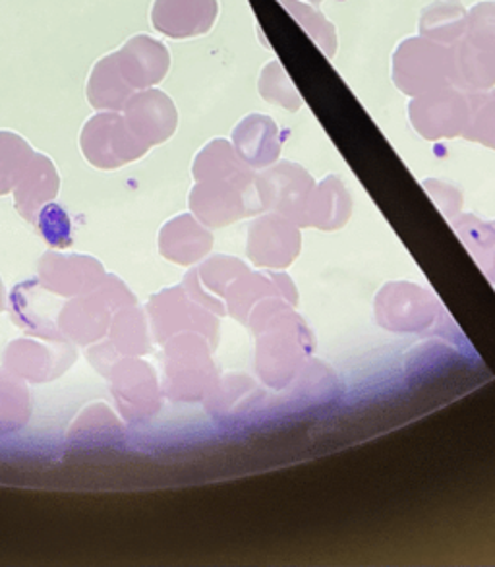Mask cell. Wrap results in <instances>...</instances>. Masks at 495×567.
I'll return each mask as SVG.
<instances>
[{
  "label": "cell",
  "instance_id": "obj_12",
  "mask_svg": "<svg viewBox=\"0 0 495 567\" xmlns=\"http://www.w3.org/2000/svg\"><path fill=\"white\" fill-rule=\"evenodd\" d=\"M33 150L12 132H0V194L12 190L30 165Z\"/></svg>",
  "mask_w": 495,
  "mask_h": 567
},
{
  "label": "cell",
  "instance_id": "obj_18",
  "mask_svg": "<svg viewBox=\"0 0 495 567\" xmlns=\"http://www.w3.org/2000/svg\"><path fill=\"white\" fill-rule=\"evenodd\" d=\"M223 150H225V142H219V162H221L223 157ZM230 167H235V162H233V155H230V150L227 152V155H225V173H230ZM209 171H223L217 167H209V165H204V163L196 162V169H194V173L196 175H199V173H209Z\"/></svg>",
  "mask_w": 495,
  "mask_h": 567
},
{
  "label": "cell",
  "instance_id": "obj_16",
  "mask_svg": "<svg viewBox=\"0 0 495 567\" xmlns=\"http://www.w3.org/2000/svg\"><path fill=\"white\" fill-rule=\"evenodd\" d=\"M466 39L495 51V2H482L466 14Z\"/></svg>",
  "mask_w": 495,
  "mask_h": 567
},
{
  "label": "cell",
  "instance_id": "obj_2",
  "mask_svg": "<svg viewBox=\"0 0 495 567\" xmlns=\"http://www.w3.org/2000/svg\"><path fill=\"white\" fill-rule=\"evenodd\" d=\"M80 142L87 162L100 169H118L121 165L136 162L149 150L132 132L126 118L116 113L92 116L85 123Z\"/></svg>",
  "mask_w": 495,
  "mask_h": 567
},
{
  "label": "cell",
  "instance_id": "obj_14",
  "mask_svg": "<svg viewBox=\"0 0 495 567\" xmlns=\"http://www.w3.org/2000/svg\"><path fill=\"white\" fill-rule=\"evenodd\" d=\"M281 2L285 7L289 8L290 14L295 16L298 22L302 23L306 33L321 47V51L328 54V56H333L337 45L333 25L326 22L323 16L313 12L312 8L306 7V4H300V2H295V0H281Z\"/></svg>",
  "mask_w": 495,
  "mask_h": 567
},
{
  "label": "cell",
  "instance_id": "obj_7",
  "mask_svg": "<svg viewBox=\"0 0 495 567\" xmlns=\"http://www.w3.org/2000/svg\"><path fill=\"white\" fill-rule=\"evenodd\" d=\"M451 54L453 85L468 92H482L495 84V51L474 45L468 39H458L451 47Z\"/></svg>",
  "mask_w": 495,
  "mask_h": 567
},
{
  "label": "cell",
  "instance_id": "obj_13",
  "mask_svg": "<svg viewBox=\"0 0 495 567\" xmlns=\"http://www.w3.org/2000/svg\"><path fill=\"white\" fill-rule=\"evenodd\" d=\"M259 92L267 101H274L279 107L290 109V111H297L300 107L297 90L290 84L289 76L279 62L267 64L266 70L261 72Z\"/></svg>",
  "mask_w": 495,
  "mask_h": 567
},
{
  "label": "cell",
  "instance_id": "obj_8",
  "mask_svg": "<svg viewBox=\"0 0 495 567\" xmlns=\"http://www.w3.org/2000/svg\"><path fill=\"white\" fill-rule=\"evenodd\" d=\"M59 192V175L51 159L33 154L16 188V207L25 219H33L39 207L45 206Z\"/></svg>",
  "mask_w": 495,
  "mask_h": 567
},
{
  "label": "cell",
  "instance_id": "obj_4",
  "mask_svg": "<svg viewBox=\"0 0 495 567\" xmlns=\"http://www.w3.org/2000/svg\"><path fill=\"white\" fill-rule=\"evenodd\" d=\"M116 64L132 92L149 90L167 76L171 54L167 47L149 35H134L115 51Z\"/></svg>",
  "mask_w": 495,
  "mask_h": 567
},
{
  "label": "cell",
  "instance_id": "obj_6",
  "mask_svg": "<svg viewBox=\"0 0 495 567\" xmlns=\"http://www.w3.org/2000/svg\"><path fill=\"white\" fill-rule=\"evenodd\" d=\"M217 12V0H155L152 23L171 39L198 38L214 28Z\"/></svg>",
  "mask_w": 495,
  "mask_h": 567
},
{
  "label": "cell",
  "instance_id": "obj_3",
  "mask_svg": "<svg viewBox=\"0 0 495 567\" xmlns=\"http://www.w3.org/2000/svg\"><path fill=\"white\" fill-rule=\"evenodd\" d=\"M409 113L412 123L426 138H451L468 123V100L455 87L419 95L412 101Z\"/></svg>",
  "mask_w": 495,
  "mask_h": 567
},
{
  "label": "cell",
  "instance_id": "obj_15",
  "mask_svg": "<svg viewBox=\"0 0 495 567\" xmlns=\"http://www.w3.org/2000/svg\"><path fill=\"white\" fill-rule=\"evenodd\" d=\"M468 138L481 140L484 144L495 147V90L489 93H476L468 100Z\"/></svg>",
  "mask_w": 495,
  "mask_h": 567
},
{
  "label": "cell",
  "instance_id": "obj_5",
  "mask_svg": "<svg viewBox=\"0 0 495 567\" xmlns=\"http://www.w3.org/2000/svg\"><path fill=\"white\" fill-rule=\"evenodd\" d=\"M124 118L137 138L152 147L173 136L176 128L175 103L159 90H142L124 105Z\"/></svg>",
  "mask_w": 495,
  "mask_h": 567
},
{
  "label": "cell",
  "instance_id": "obj_11",
  "mask_svg": "<svg viewBox=\"0 0 495 567\" xmlns=\"http://www.w3.org/2000/svg\"><path fill=\"white\" fill-rule=\"evenodd\" d=\"M466 12L458 2H435L427 7L420 18L422 38L432 39L435 43L453 45L465 35Z\"/></svg>",
  "mask_w": 495,
  "mask_h": 567
},
{
  "label": "cell",
  "instance_id": "obj_9",
  "mask_svg": "<svg viewBox=\"0 0 495 567\" xmlns=\"http://www.w3.org/2000/svg\"><path fill=\"white\" fill-rule=\"evenodd\" d=\"M134 93L136 92H132L130 85L124 82L115 53L103 56L93 66L87 80V101L92 103V107L121 111Z\"/></svg>",
  "mask_w": 495,
  "mask_h": 567
},
{
  "label": "cell",
  "instance_id": "obj_1",
  "mask_svg": "<svg viewBox=\"0 0 495 567\" xmlns=\"http://www.w3.org/2000/svg\"><path fill=\"white\" fill-rule=\"evenodd\" d=\"M393 80L409 95H424L453 87L451 47L432 39H406L393 56Z\"/></svg>",
  "mask_w": 495,
  "mask_h": 567
},
{
  "label": "cell",
  "instance_id": "obj_19",
  "mask_svg": "<svg viewBox=\"0 0 495 567\" xmlns=\"http://www.w3.org/2000/svg\"><path fill=\"white\" fill-rule=\"evenodd\" d=\"M312 2H321V0H312Z\"/></svg>",
  "mask_w": 495,
  "mask_h": 567
},
{
  "label": "cell",
  "instance_id": "obj_17",
  "mask_svg": "<svg viewBox=\"0 0 495 567\" xmlns=\"http://www.w3.org/2000/svg\"><path fill=\"white\" fill-rule=\"evenodd\" d=\"M38 225L41 235L51 246L70 245V219L66 212L56 204H47L39 209Z\"/></svg>",
  "mask_w": 495,
  "mask_h": 567
},
{
  "label": "cell",
  "instance_id": "obj_10",
  "mask_svg": "<svg viewBox=\"0 0 495 567\" xmlns=\"http://www.w3.org/2000/svg\"><path fill=\"white\" fill-rule=\"evenodd\" d=\"M235 142H237L238 154L245 155L246 162L254 165L274 162L279 154L277 128L267 116L251 115L245 118L235 131Z\"/></svg>",
  "mask_w": 495,
  "mask_h": 567
}]
</instances>
